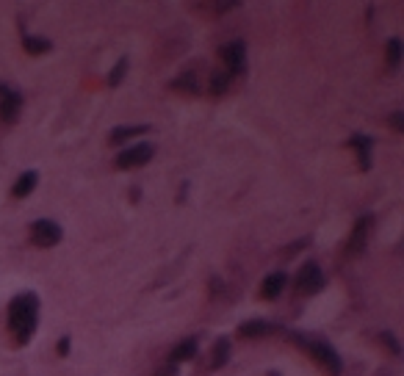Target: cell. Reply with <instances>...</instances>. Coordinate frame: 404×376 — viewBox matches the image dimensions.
<instances>
[{
    "instance_id": "obj_8",
    "label": "cell",
    "mask_w": 404,
    "mask_h": 376,
    "mask_svg": "<svg viewBox=\"0 0 404 376\" xmlns=\"http://www.w3.org/2000/svg\"><path fill=\"white\" fill-rule=\"evenodd\" d=\"M20 108H23L20 92H12L9 86H0V119H3L6 125H12L20 116Z\"/></svg>"
},
{
    "instance_id": "obj_18",
    "label": "cell",
    "mask_w": 404,
    "mask_h": 376,
    "mask_svg": "<svg viewBox=\"0 0 404 376\" xmlns=\"http://www.w3.org/2000/svg\"><path fill=\"white\" fill-rule=\"evenodd\" d=\"M230 81H233V78H230L227 72H214L211 81H208V92H211V95H225V92L230 89Z\"/></svg>"
},
{
    "instance_id": "obj_24",
    "label": "cell",
    "mask_w": 404,
    "mask_h": 376,
    "mask_svg": "<svg viewBox=\"0 0 404 376\" xmlns=\"http://www.w3.org/2000/svg\"><path fill=\"white\" fill-rule=\"evenodd\" d=\"M390 125H393L396 130H404V114H401V111H396V114L390 116Z\"/></svg>"
},
{
    "instance_id": "obj_19",
    "label": "cell",
    "mask_w": 404,
    "mask_h": 376,
    "mask_svg": "<svg viewBox=\"0 0 404 376\" xmlns=\"http://www.w3.org/2000/svg\"><path fill=\"white\" fill-rule=\"evenodd\" d=\"M399 61H401V39L393 36V39H388V66L396 69Z\"/></svg>"
},
{
    "instance_id": "obj_3",
    "label": "cell",
    "mask_w": 404,
    "mask_h": 376,
    "mask_svg": "<svg viewBox=\"0 0 404 376\" xmlns=\"http://www.w3.org/2000/svg\"><path fill=\"white\" fill-rule=\"evenodd\" d=\"M28 236H31V244H34V247L50 249V247H55V244L61 241L64 230L58 227L55 221H50V218H39V221H34V224H31Z\"/></svg>"
},
{
    "instance_id": "obj_5",
    "label": "cell",
    "mask_w": 404,
    "mask_h": 376,
    "mask_svg": "<svg viewBox=\"0 0 404 376\" xmlns=\"http://www.w3.org/2000/svg\"><path fill=\"white\" fill-rule=\"evenodd\" d=\"M219 55H222V61L227 66L230 78H233V75H244V69H247V47H244V42H227V45H222L219 47Z\"/></svg>"
},
{
    "instance_id": "obj_6",
    "label": "cell",
    "mask_w": 404,
    "mask_h": 376,
    "mask_svg": "<svg viewBox=\"0 0 404 376\" xmlns=\"http://www.w3.org/2000/svg\"><path fill=\"white\" fill-rule=\"evenodd\" d=\"M307 349H310L313 360L321 362L332 376H338V373H341V357H338V351H335L329 343H324V340H310Z\"/></svg>"
},
{
    "instance_id": "obj_17",
    "label": "cell",
    "mask_w": 404,
    "mask_h": 376,
    "mask_svg": "<svg viewBox=\"0 0 404 376\" xmlns=\"http://www.w3.org/2000/svg\"><path fill=\"white\" fill-rule=\"evenodd\" d=\"M23 47H25V53H31V55H42V53H47V50H53V42L50 39H42V36H23Z\"/></svg>"
},
{
    "instance_id": "obj_22",
    "label": "cell",
    "mask_w": 404,
    "mask_h": 376,
    "mask_svg": "<svg viewBox=\"0 0 404 376\" xmlns=\"http://www.w3.org/2000/svg\"><path fill=\"white\" fill-rule=\"evenodd\" d=\"M379 340L388 346V351H390V354H396V357L401 354V349H399V340H396L390 332H382V335H379Z\"/></svg>"
},
{
    "instance_id": "obj_4",
    "label": "cell",
    "mask_w": 404,
    "mask_h": 376,
    "mask_svg": "<svg viewBox=\"0 0 404 376\" xmlns=\"http://www.w3.org/2000/svg\"><path fill=\"white\" fill-rule=\"evenodd\" d=\"M155 155V147L153 144H136V147H125L122 153L116 155V166L119 169H139L144 164H150Z\"/></svg>"
},
{
    "instance_id": "obj_14",
    "label": "cell",
    "mask_w": 404,
    "mask_h": 376,
    "mask_svg": "<svg viewBox=\"0 0 404 376\" xmlns=\"http://www.w3.org/2000/svg\"><path fill=\"white\" fill-rule=\"evenodd\" d=\"M147 130H150V125H127V127H116V130H111L108 141H111V144H125L127 138L142 136V133H147Z\"/></svg>"
},
{
    "instance_id": "obj_25",
    "label": "cell",
    "mask_w": 404,
    "mask_h": 376,
    "mask_svg": "<svg viewBox=\"0 0 404 376\" xmlns=\"http://www.w3.org/2000/svg\"><path fill=\"white\" fill-rule=\"evenodd\" d=\"M70 343H73L70 338H61V340H58V354H61V357L70 354Z\"/></svg>"
},
{
    "instance_id": "obj_10",
    "label": "cell",
    "mask_w": 404,
    "mask_h": 376,
    "mask_svg": "<svg viewBox=\"0 0 404 376\" xmlns=\"http://www.w3.org/2000/svg\"><path fill=\"white\" fill-rule=\"evenodd\" d=\"M277 329V324L272 321H263V318H255V321H244L238 327V338H263V335H272Z\"/></svg>"
},
{
    "instance_id": "obj_16",
    "label": "cell",
    "mask_w": 404,
    "mask_h": 376,
    "mask_svg": "<svg viewBox=\"0 0 404 376\" xmlns=\"http://www.w3.org/2000/svg\"><path fill=\"white\" fill-rule=\"evenodd\" d=\"M172 89H175V92H183V95H199V92H202L199 81L194 78L191 72H186V75H180V78H175Z\"/></svg>"
},
{
    "instance_id": "obj_7",
    "label": "cell",
    "mask_w": 404,
    "mask_h": 376,
    "mask_svg": "<svg viewBox=\"0 0 404 376\" xmlns=\"http://www.w3.org/2000/svg\"><path fill=\"white\" fill-rule=\"evenodd\" d=\"M371 224H374V218L366 213V216H360L357 221H355V230H352V236H349V247H346V255H352V258H357V255H363L366 252V244H368V233H371Z\"/></svg>"
},
{
    "instance_id": "obj_11",
    "label": "cell",
    "mask_w": 404,
    "mask_h": 376,
    "mask_svg": "<svg viewBox=\"0 0 404 376\" xmlns=\"http://www.w3.org/2000/svg\"><path fill=\"white\" fill-rule=\"evenodd\" d=\"M197 351H199V340H197V338H186V340H180V343L172 349L169 362H172V365H177V362H188V360L197 357Z\"/></svg>"
},
{
    "instance_id": "obj_21",
    "label": "cell",
    "mask_w": 404,
    "mask_h": 376,
    "mask_svg": "<svg viewBox=\"0 0 404 376\" xmlns=\"http://www.w3.org/2000/svg\"><path fill=\"white\" fill-rule=\"evenodd\" d=\"M238 6V0H222V3H202V9H214V12H230Z\"/></svg>"
},
{
    "instance_id": "obj_1",
    "label": "cell",
    "mask_w": 404,
    "mask_h": 376,
    "mask_svg": "<svg viewBox=\"0 0 404 376\" xmlns=\"http://www.w3.org/2000/svg\"><path fill=\"white\" fill-rule=\"evenodd\" d=\"M39 324V296L36 293H20L9 305V329L17 346H28Z\"/></svg>"
},
{
    "instance_id": "obj_13",
    "label": "cell",
    "mask_w": 404,
    "mask_h": 376,
    "mask_svg": "<svg viewBox=\"0 0 404 376\" xmlns=\"http://www.w3.org/2000/svg\"><path fill=\"white\" fill-rule=\"evenodd\" d=\"M36 183H39V175L34 172V169H28V172H23L20 177H17V183H14V197L17 199H23V197H28L34 188H36Z\"/></svg>"
},
{
    "instance_id": "obj_23",
    "label": "cell",
    "mask_w": 404,
    "mask_h": 376,
    "mask_svg": "<svg viewBox=\"0 0 404 376\" xmlns=\"http://www.w3.org/2000/svg\"><path fill=\"white\" fill-rule=\"evenodd\" d=\"M153 376H177V368H175L172 362H166V365H161V368H158Z\"/></svg>"
},
{
    "instance_id": "obj_12",
    "label": "cell",
    "mask_w": 404,
    "mask_h": 376,
    "mask_svg": "<svg viewBox=\"0 0 404 376\" xmlns=\"http://www.w3.org/2000/svg\"><path fill=\"white\" fill-rule=\"evenodd\" d=\"M286 282H288V277H286L283 271H275V274H268V277L263 279V288H260L263 299H277V296L283 293Z\"/></svg>"
},
{
    "instance_id": "obj_26",
    "label": "cell",
    "mask_w": 404,
    "mask_h": 376,
    "mask_svg": "<svg viewBox=\"0 0 404 376\" xmlns=\"http://www.w3.org/2000/svg\"><path fill=\"white\" fill-rule=\"evenodd\" d=\"M266 376H280V373H277V371H268V373H266Z\"/></svg>"
},
{
    "instance_id": "obj_2",
    "label": "cell",
    "mask_w": 404,
    "mask_h": 376,
    "mask_svg": "<svg viewBox=\"0 0 404 376\" xmlns=\"http://www.w3.org/2000/svg\"><path fill=\"white\" fill-rule=\"evenodd\" d=\"M321 288H324V274H321V268H318L316 260H307V263L296 271V277H294V290L302 293V296H313V293H318Z\"/></svg>"
},
{
    "instance_id": "obj_15",
    "label": "cell",
    "mask_w": 404,
    "mask_h": 376,
    "mask_svg": "<svg viewBox=\"0 0 404 376\" xmlns=\"http://www.w3.org/2000/svg\"><path fill=\"white\" fill-rule=\"evenodd\" d=\"M227 360H230V340H227V338H219V340L214 343L211 371H219V368H225V365H227Z\"/></svg>"
},
{
    "instance_id": "obj_20",
    "label": "cell",
    "mask_w": 404,
    "mask_h": 376,
    "mask_svg": "<svg viewBox=\"0 0 404 376\" xmlns=\"http://www.w3.org/2000/svg\"><path fill=\"white\" fill-rule=\"evenodd\" d=\"M125 72H127V58H119V64L111 69V75H108V84L111 86H119L122 84V78H125Z\"/></svg>"
},
{
    "instance_id": "obj_9",
    "label": "cell",
    "mask_w": 404,
    "mask_h": 376,
    "mask_svg": "<svg viewBox=\"0 0 404 376\" xmlns=\"http://www.w3.org/2000/svg\"><path fill=\"white\" fill-rule=\"evenodd\" d=\"M349 147L357 153L360 169H363V172H368V169H371V147H374V138H371V136H366V133H355V136L349 138Z\"/></svg>"
}]
</instances>
